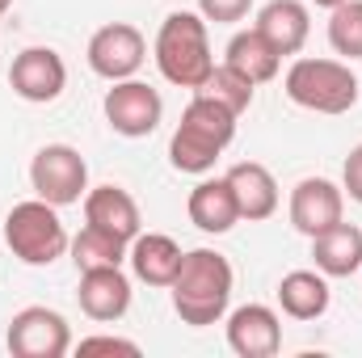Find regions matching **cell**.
Returning <instances> with one entry per match:
<instances>
[{
  "label": "cell",
  "instance_id": "obj_13",
  "mask_svg": "<svg viewBox=\"0 0 362 358\" xmlns=\"http://www.w3.org/2000/svg\"><path fill=\"white\" fill-rule=\"evenodd\" d=\"M81 312L97 321V325H114L127 316L131 308V278L122 274V266H97V270H81Z\"/></svg>",
  "mask_w": 362,
  "mask_h": 358
},
{
  "label": "cell",
  "instance_id": "obj_28",
  "mask_svg": "<svg viewBox=\"0 0 362 358\" xmlns=\"http://www.w3.org/2000/svg\"><path fill=\"white\" fill-rule=\"evenodd\" d=\"M312 4H316V8H337L341 0H312Z\"/></svg>",
  "mask_w": 362,
  "mask_h": 358
},
{
  "label": "cell",
  "instance_id": "obj_29",
  "mask_svg": "<svg viewBox=\"0 0 362 358\" xmlns=\"http://www.w3.org/2000/svg\"><path fill=\"white\" fill-rule=\"evenodd\" d=\"M8 8H13V0H0V17H4V13H8Z\"/></svg>",
  "mask_w": 362,
  "mask_h": 358
},
{
  "label": "cell",
  "instance_id": "obj_8",
  "mask_svg": "<svg viewBox=\"0 0 362 358\" xmlns=\"http://www.w3.org/2000/svg\"><path fill=\"white\" fill-rule=\"evenodd\" d=\"M101 110H105L110 131H118V135H127V139H144V135H152V131L160 127V118H165V97L152 89L148 81H135V76H131V81H114V85H110Z\"/></svg>",
  "mask_w": 362,
  "mask_h": 358
},
{
  "label": "cell",
  "instance_id": "obj_15",
  "mask_svg": "<svg viewBox=\"0 0 362 358\" xmlns=\"http://www.w3.org/2000/svg\"><path fill=\"white\" fill-rule=\"evenodd\" d=\"M185 211H189V224L206 236H223L240 224V207H236V194H232L228 178H202L189 190Z\"/></svg>",
  "mask_w": 362,
  "mask_h": 358
},
{
  "label": "cell",
  "instance_id": "obj_5",
  "mask_svg": "<svg viewBox=\"0 0 362 358\" xmlns=\"http://www.w3.org/2000/svg\"><path fill=\"white\" fill-rule=\"evenodd\" d=\"M4 241L21 266H51L72 245V236L59 219V207H51L42 198H25L4 215Z\"/></svg>",
  "mask_w": 362,
  "mask_h": 358
},
{
  "label": "cell",
  "instance_id": "obj_25",
  "mask_svg": "<svg viewBox=\"0 0 362 358\" xmlns=\"http://www.w3.org/2000/svg\"><path fill=\"white\" fill-rule=\"evenodd\" d=\"M249 8H253V0H198V13L206 17V25L211 21L215 25H236V21L249 17Z\"/></svg>",
  "mask_w": 362,
  "mask_h": 358
},
{
  "label": "cell",
  "instance_id": "obj_7",
  "mask_svg": "<svg viewBox=\"0 0 362 358\" xmlns=\"http://www.w3.org/2000/svg\"><path fill=\"white\" fill-rule=\"evenodd\" d=\"M4 346H8L13 358H64L72 350V329L55 308L34 304V308H21L8 321Z\"/></svg>",
  "mask_w": 362,
  "mask_h": 358
},
{
  "label": "cell",
  "instance_id": "obj_11",
  "mask_svg": "<svg viewBox=\"0 0 362 358\" xmlns=\"http://www.w3.org/2000/svg\"><path fill=\"white\" fill-rule=\"evenodd\" d=\"M346 219V190L329 178H303L291 190V228L308 241Z\"/></svg>",
  "mask_w": 362,
  "mask_h": 358
},
{
  "label": "cell",
  "instance_id": "obj_6",
  "mask_svg": "<svg viewBox=\"0 0 362 358\" xmlns=\"http://www.w3.org/2000/svg\"><path fill=\"white\" fill-rule=\"evenodd\" d=\"M30 185H34V198L51 202V207L85 202V194H89V165H85V156L72 144H47L30 161Z\"/></svg>",
  "mask_w": 362,
  "mask_h": 358
},
{
  "label": "cell",
  "instance_id": "obj_16",
  "mask_svg": "<svg viewBox=\"0 0 362 358\" xmlns=\"http://www.w3.org/2000/svg\"><path fill=\"white\" fill-rule=\"evenodd\" d=\"M127 262H131L139 282H148V287H173V278H177V270H181V245L173 236H165V232H139L131 241V249H127Z\"/></svg>",
  "mask_w": 362,
  "mask_h": 358
},
{
  "label": "cell",
  "instance_id": "obj_10",
  "mask_svg": "<svg viewBox=\"0 0 362 358\" xmlns=\"http://www.w3.org/2000/svg\"><path fill=\"white\" fill-rule=\"evenodd\" d=\"M8 85L30 105H51L68 89V64L55 47H25L8 68Z\"/></svg>",
  "mask_w": 362,
  "mask_h": 358
},
{
  "label": "cell",
  "instance_id": "obj_3",
  "mask_svg": "<svg viewBox=\"0 0 362 358\" xmlns=\"http://www.w3.org/2000/svg\"><path fill=\"white\" fill-rule=\"evenodd\" d=\"M156 68L169 85L177 89H202L206 76L215 72V55H211V34H206V17L202 13H169L156 30Z\"/></svg>",
  "mask_w": 362,
  "mask_h": 358
},
{
  "label": "cell",
  "instance_id": "obj_12",
  "mask_svg": "<svg viewBox=\"0 0 362 358\" xmlns=\"http://www.w3.org/2000/svg\"><path fill=\"white\" fill-rule=\"evenodd\" d=\"M228 321V350L240 358H274L282 350V321L266 304H245L223 316Z\"/></svg>",
  "mask_w": 362,
  "mask_h": 358
},
{
  "label": "cell",
  "instance_id": "obj_23",
  "mask_svg": "<svg viewBox=\"0 0 362 358\" xmlns=\"http://www.w3.org/2000/svg\"><path fill=\"white\" fill-rule=\"evenodd\" d=\"M198 93H206V97H215L219 105H228L236 118L253 105V97H257V85L249 81V76H240L236 68H228V64H215V72L206 76V85Z\"/></svg>",
  "mask_w": 362,
  "mask_h": 358
},
{
  "label": "cell",
  "instance_id": "obj_4",
  "mask_svg": "<svg viewBox=\"0 0 362 358\" xmlns=\"http://www.w3.org/2000/svg\"><path fill=\"white\" fill-rule=\"evenodd\" d=\"M286 97L312 114H350L358 105V76L341 59H295L282 76Z\"/></svg>",
  "mask_w": 362,
  "mask_h": 358
},
{
  "label": "cell",
  "instance_id": "obj_1",
  "mask_svg": "<svg viewBox=\"0 0 362 358\" xmlns=\"http://www.w3.org/2000/svg\"><path fill=\"white\" fill-rule=\"evenodd\" d=\"M232 287H236V270H232V262L223 253L189 249V253H181V270L173 278V287H169L173 291V312L189 329L219 325L228 316Z\"/></svg>",
  "mask_w": 362,
  "mask_h": 358
},
{
  "label": "cell",
  "instance_id": "obj_26",
  "mask_svg": "<svg viewBox=\"0 0 362 358\" xmlns=\"http://www.w3.org/2000/svg\"><path fill=\"white\" fill-rule=\"evenodd\" d=\"M76 354H139V346L135 342H127V337H110V333H97V337H81L76 342Z\"/></svg>",
  "mask_w": 362,
  "mask_h": 358
},
{
  "label": "cell",
  "instance_id": "obj_19",
  "mask_svg": "<svg viewBox=\"0 0 362 358\" xmlns=\"http://www.w3.org/2000/svg\"><path fill=\"white\" fill-rule=\"evenodd\" d=\"M312 258L325 278H350L362 270V228L354 224H333L320 236H312Z\"/></svg>",
  "mask_w": 362,
  "mask_h": 358
},
{
  "label": "cell",
  "instance_id": "obj_14",
  "mask_svg": "<svg viewBox=\"0 0 362 358\" xmlns=\"http://www.w3.org/2000/svg\"><path fill=\"white\" fill-rule=\"evenodd\" d=\"M85 224L118 236V241H127V245L144 232L139 202L122 185H93L89 194H85Z\"/></svg>",
  "mask_w": 362,
  "mask_h": 358
},
{
  "label": "cell",
  "instance_id": "obj_22",
  "mask_svg": "<svg viewBox=\"0 0 362 358\" xmlns=\"http://www.w3.org/2000/svg\"><path fill=\"white\" fill-rule=\"evenodd\" d=\"M72 262L76 270H97V266H122L127 262V241H118V236H110V232H101V228H93L85 224L76 236H72Z\"/></svg>",
  "mask_w": 362,
  "mask_h": 358
},
{
  "label": "cell",
  "instance_id": "obj_30",
  "mask_svg": "<svg viewBox=\"0 0 362 358\" xmlns=\"http://www.w3.org/2000/svg\"><path fill=\"white\" fill-rule=\"evenodd\" d=\"M358 274H362V270H358Z\"/></svg>",
  "mask_w": 362,
  "mask_h": 358
},
{
  "label": "cell",
  "instance_id": "obj_18",
  "mask_svg": "<svg viewBox=\"0 0 362 358\" xmlns=\"http://www.w3.org/2000/svg\"><path fill=\"white\" fill-rule=\"evenodd\" d=\"M257 30L270 38V47L282 59H286V55H299L303 42H308V34H312L308 4H303V0H270V4H262Z\"/></svg>",
  "mask_w": 362,
  "mask_h": 358
},
{
  "label": "cell",
  "instance_id": "obj_21",
  "mask_svg": "<svg viewBox=\"0 0 362 358\" xmlns=\"http://www.w3.org/2000/svg\"><path fill=\"white\" fill-rule=\"evenodd\" d=\"M223 64L236 68L240 76H249L253 85H270L274 76H278V68H282V55L270 47V38L253 25V30L232 34L228 51H223Z\"/></svg>",
  "mask_w": 362,
  "mask_h": 358
},
{
  "label": "cell",
  "instance_id": "obj_24",
  "mask_svg": "<svg viewBox=\"0 0 362 358\" xmlns=\"http://www.w3.org/2000/svg\"><path fill=\"white\" fill-rule=\"evenodd\" d=\"M329 47L341 59H362V0H341L329 8Z\"/></svg>",
  "mask_w": 362,
  "mask_h": 358
},
{
  "label": "cell",
  "instance_id": "obj_2",
  "mask_svg": "<svg viewBox=\"0 0 362 358\" xmlns=\"http://www.w3.org/2000/svg\"><path fill=\"white\" fill-rule=\"evenodd\" d=\"M232 139H236V114L228 105H219L215 97L194 93L189 105L181 110L173 139H169V161H173L177 173L206 178Z\"/></svg>",
  "mask_w": 362,
  "mask_h": 358
},
{
  "label": "cell",
  "instance_id": "obj_17",
  "mask_svg": "<svg viewBox=\"0 0 362 358\" xmlns=\"http://www.w3.org/2000/svg\"><path fill=\"white\" fill-rule=\"evenodd\" d=\"M223 178H228L232 194H236L240 219L257 224V219H270L274 211H278V181H274V173L266 169V165H257V161H240V165H232Z\"/></svg>",
  "mask_w": 362,
  "mask_h": 358
},
{
  "label": "cell",
  "instance_id": "obj_20",
  "mask_svg": "<svg viewBox=\"0 0 362 358\" xmlns=\"http://www.w3.org/2000/svg\"><path fill=\"white\" fill-rule=\"evenodd\" d=\"M278 304L291 321H320L333 304L329 278L320 270H291L278 282Z\"/></svg>",
  "mask_w": 362,
  "mask_h": 358
},
{
  "label": "cell",
  "instance_id": "obj_9",
  "mask_svg": "<svg viewBox=\"0 0 362 358\" xmlns=\"http://www.w3.org/2000/svg\"><path fill=\"white\" fill-rule=\"evenodd\" d=\"M89 68L101 76V81H131L144 59H148V38L131 25V21H110L101 30H93L89 38Z\"/></svg>",
  "mask_w": 362,
  "mask_h": 358
},
{
  "label": "cell",
  "instance_id": "obj_27",
  "mask_svg": "<svg viewBox=\"0 0 362 358\" xmlns=\"http://www.w3.org/2000/svg\"><path fill=\"white\" fill-rule=\"evenodd\" d=\"M341 190L362 202V144L358 148H350V156H346V169H341Z\"/></svg>",
  "mask_w": 362,
  "mask_h": 358
}]
</instances>
